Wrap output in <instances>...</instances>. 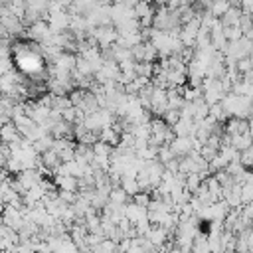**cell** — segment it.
<instances>
[{
    "instance_id": "6da1fadb",
    "label": "cell",
    "mask_w": 253,
    "mask_h": 253,
    "mask_svg": "<svg viewBox=\"0 0 253 253\" xmlns=\"http://www.w3.org/2000/svg\"><path fill=\"white\" fill-rule=\"evenodd\" d=\"M0 253H6V251H0Z\"/></svg>"
}]
</instances>
